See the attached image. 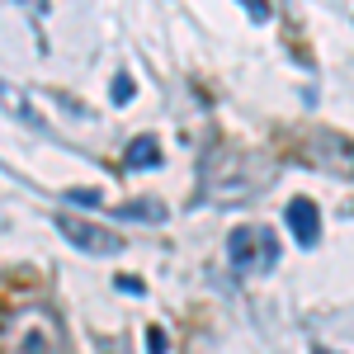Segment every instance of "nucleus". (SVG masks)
<instances>
[{"instance_id":"9","label":"nucleus","mask_w":354,"mask_h":354,"mask_svg":"<svg viewBox=\"0 0 354 354\" xmlns=\"http://www.w3.org/2000/svg\"><path fill=\"white\" fill-rule=\"evenodd\" d=\"M133 76H128V71H118V76H113V85H109V95H113V104H128V100H133Z\"/></svg>"},{"instance_id":"6","label":"nucleus","mask_w":354,"mask_h":354,"mask_svg":"<svg viewBox=\"0 0 354 354\" xmlns=\"http://www.w3.org/2000/svg\"><path fill=\"white\" fill-rule=\"evenodd\" d=\"M283 222H288V232L298 236L302 250H312V245L322 241V213H317V203H312V198H293V203H288V213H283Z\"/></svg>"},{"instance_id":"14","label":"nucleus","mask_w":354,"mask_h":354,"mask_svg":"<svg viewBox=\"0 0 354 354\" xmlns=\"http://www.w3.org/2000/svg\"><path fill=\"white\" fill-rule=\"evenodd\" d=\"M317 354H335V350H317Z\"/></svg>"},{"instance_id":"1","label":"nucleus","mask_w":354,"mask_h":354,"mask_svg":"<svg viewBox=\"0 0 354 354\" xmlns=\"http://www.w3.org/2000/svg\"><path fill=\"white\" fill-rule=\"evenodd\" d=\"M274 180L270 156L260 151H245V147H232V142H218L208 156H203V185H198V203H218V208H232V203H245L255 194H265Z\"/></svg>"},{"instance_id":"3","label":"nucleus","mask_w":354,"mask_h":354,"mask_svg":"<svg viewBox=\"0 0 354 354\" xmlns=\"http://www.w3.org/2000/svg\"><path fill=\"white\" fill-rule=\"evenodd\" d=\"M227 260H232V270L245 274V279L270 274L274 265H279V236H274L270 227H260V222L232 227V236H227Z\"/></svg>"},{"instance_id":"5","label":"nucleus","mask_w":354,"mask_h":354,"mask_svg":"<svg viewBox=\"0 0 354 354\" xmlns=\"http://www.w3.org/2000/svg\"><path fill=\"white\" fill-rule=\"evenodd\" d=\"M57 232L76 245L81 255H118V250H123V236H118L113 227H104V222H95V218L57 213Z\"/></svg>"},{"instance_id":"10","label":"nucleus","mask_w":354,"mask_h":354,"mask_svg":"<svg viewBox=\"0 0 354 354\" xmlns=\"http://www.w3.org/2000/svg\"><path fill=\"white\" fill-rule=\"evenodd\" d=\"M241 10L250 15V24H270V0H241Z\"/></svg>"},{"instance_id":"2","label":"nucleus","mask_w":354,"mask_h":354,"mask_svg":"<svg viewBox=\"0 0 354 354\" xmlns=\"http://www.w3.org/2000/svg\"><path fill=\"white\" fill-rule=\"evenodd\" d=\"M5 354H62L57 317L48 307H19L5 317Z\"/></svg>"},{"instance_id":"11","label":"nucleus","mask_w":354,"mask_h":354,"mask_svg":"<svg viewBox=\"0 0 354 354\" xmlns=\"http://www.w3.org/2000/svg\"><path fill=\"white\" fill-rule=\"evenodd\" d=\"M170 345H165V330L161 326H147V354H165Z\"/></svg>"},{"instance_id":"4","label":"nucleus","mask_w":354,"mask_h":354,"mask_svg":"<svg viewBox=\"0 0 354 354\" xmlns=\"http://www.w3.org/2000/svg\"><path fill=\"white\" fill-rule=\"evenodd\" d=\"M298 156L326 175H340V180H354V142L345 133H330V128H317L298 142Z\"/></svg>"},{"instance_id":"8","label":"nucleus","mask_w":354,"mask_h":354,"mask_svg":"<svg viewBox=\"0 0 354 354\" xmlns=\"http://www.w3.org/2000/svg\"><path fill=\"white\" fill-rule=\"evenodd\" d=\"M118 218H137V222H161L165 208L156 203V198H137V203H128V208H118Z\"/></svg>"},{"instance_id":"13","label":"nucleus","mask_w":354,"mask_h":354,"mask_svg":"<svg viewBox=\"0 0 354 354\" xmlns=\"http://www.w3.org/2000/svg\"><path fill=\"white\" fill-rule=\"evenodd\" d=\"M118 288H123V293H133V298H137V293H142V279H128V274H118Z\"/></svg>"},{"instance_id":"12","label":"nucleus","mask_w":354,"mask_h":354,"mask_svg":"<svg viewBox=\"0 0 354 354\" xmlns=\"http://www.w3.org/2000/svg\"><path fill=\"white\" fill-rule=\"evenodd\" d=\"M71 203H85V208H100V189H66Z\"/></svg>"},{"instance_id":"7","label":"nucleus","mask_w":354,"mask_h":354,"mask_svg":"<svg viewBox=\"0 0 354 354\" xmlns=\"http://www.w3.org/2000/svg\"><path fill=\"white\" fill-rule=\"evenodd\" d=\"M123 165L128 170H156L161 165V142L156 137H133L128 151H123Z\"/></svg>"}]
</instances>
